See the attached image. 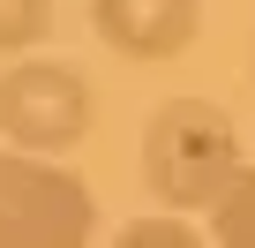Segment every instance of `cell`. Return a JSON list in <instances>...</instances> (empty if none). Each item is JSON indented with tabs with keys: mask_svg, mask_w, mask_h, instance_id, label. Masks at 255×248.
Instances as JSON below:
<instances>
[{
	"mask_svg": "<svg viewBox=\"0 0 255 248\" xmlns=\"http://www.w3.org/2000/svg\"><path fill=\"white\" fill-rule=\"evenodd\" d=\"M248 173L240 158V128L233 113L210 105V98H165L150 120H143V181L165 211H218L225 188Z\"/></svg>",
	"mask_w": 255,
	"mask_h": 248,
	"instance_id": "6da1fadb",
	"label": "cell"
},
{
	"mask_svg": "<svg viewBox=\"0 0 255 248\" xmlns=\"http://www.w3.org/2000/svg\"><path fill=\"white\" fill-rule=\"evenodd\" d=\"M210 248H255V166L225 188V203L210 211Z\"/></svg>",
	"mask_w": 255,
	"mask_h": 248,
	"instance_id": "5b68a950",
	"label": "cell"
},
{
	"mask_svg": "<svg viewBox=\"0 0 255 248\" xmlns=\"http://www.w3.org/2000/svg\"><path fill=\"white\" fill-rule=\"evenodd\" d=\"M90 30L120 60H180L203 30V0H90Z\"/></svg>",
	"mask_w": 255,
	"mask_h": 248,
	"instance_id": "277c9868",
	"label": "cell"
},
{
	"mask_svg": "<svg viewBox=\"0 0 255 248\" xmlns=\"http://www.w3.org/2000/svg\"><path fill=\"white\" fill-rule=\"evenodd\" d=\"M113 248H210V233H195L180 211H150V218H128Z\"/></svg>",
	"mask_w": 255,
	"mask_h": 248,
	"instance_id": "8992f818",
	"label": "cell"
},
{
	"mask_svg": "<svg viewBox=\"0 0 255 248\" xmlns=\"http://www.w3.org/2000/svg\"><path fill=\"white\" fill-rule=\"evenodd\" d=\"M90 241L98 203L83 173H68L60 158L0 151V248H90Z\"/></svg>",
	"mask_w": 255,
	"mask_h": 248,
	"instance_id": "7a4b0ae2",
	"label": "cell"
},
{
	"mask_svg": "<svg viewBox=\"0 0 255 248\" xmlns=\"http://www.w3.org/2000/svg\"><path fill=\"white\" fill-rule=\"evenodd\" d=\"M45 23H53V0H0V53L30 60V45L45 38Z\"/></svg>",
	"mask_w": 255,
	"mask_h": 248,
	"instance_id": "52a82bcc",
	"label": "cell"
},
{
	"mask_svg": "<svg viewBox=\"0 0 255 248\" xmlns=\"http://www.w3.org/2000/svg\"><path fill=\"white\" fill-rule=\"evenodd\" d=\"M90 83L68 60H8L0 68V143L30 151V158H60L90 136Z\"/></svg>",
	"mask_w": 255,
	"mask_h": 248,
	"instance_id": "3957f363",
	"label": "cell"
}]
</instances>
